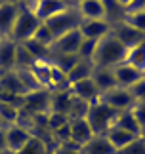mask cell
<instances>
[{"label":"cell","mask_w":145,"mask_h":154,"mask_svg":"<svg viewBox=\"0 0 145 154\" xmlns=\"http://www.w3.org/2000/svg\"><path fill=\"white\" fill-rule=\"evenodd\" d=\"M126 51H128V48H126L113 32H109L103 38L98 40L92 63H94V67L113 69V67H117V65L126 61Z\"/></svg>","instance_id":"6da1fadb"},{"label":"cell","mask_w":145,"mask_h":154,"mask_svg":"<svg viewBox=\"0 0 145 154\" xmlns=\"http://www.w3.org/2000/svg\"><path fill=\"white\" fill-rule=\"evenodd\" d=\"M40 23L42 21L33 14V10L25 2H19V11H17V17L14 21V27H11L10 38L15 40V42H27V40L33 38Z\"/></svg>","instance_id":"7a4b0ae2"},{"label":"cell","mask_w":145,"mask_h":154,"mask_svg":"<svg viewBox=\"0 0 145 154\" xmlns=\"http://www.w3.org/2000/svg\"><path fill=\"white\" fill-rule=\"evenodd\" d=\"M118 110L111 109L109 105L95 101L90 105V109L86 112V122L90 124L94 135H105L109 131V128L114 124V118H117Z\"/></svg>","instance_id":"3957f363"},{"label":"cell","mask_w":145,"mask_h":154,"mask_svg":"<svg viewBox=\"0 0 145 154\" xmlns=\"http://www.w3.org/2000/svg\"><path fill=\"white\" fill-rule=\"evenodd\" d=\"M42 23H46L48 29L53 32V36L57 38V36H61V34H65V32L76 31V29L80 27V23H82V17H80V14H78L76 6L72 4L67 10H63L61 14L53 15V17H50V19H46Z\"/></svg>","instance_id":"277c9868"},{"label":"cell","mask_w":145,"mask_h":154,"mask_svg":"<svg viewBox=\"0 0 145 154\" xmlns=\"http://www.w3.org/2000/svg\"><path fill=\"white\" fill-rule=\"evenodd\" d=\"M19 110H25L29 114H50V91L48 90H34L21 97Z\"/></svg>","instance_id":"5b68a950"},{"label":"cell","mask_w":145,"mask_h":154,"mask_svg":"<svg viewBox=\"0 0 145 154\" xmlns=\"http://www.w3.org/2000/svg\"><path fill=\"white\" fill-rule=\"evenodd\" d=\"M99 101L105 103V105H109L111 109L118 110V112L120 110H130L132 106L136 105V99L132 97V93L126 90V88H120V86L113 88V90H109L105 93H101V95H99Z\"/></svg>","instance_id":"8992f818"},{"label":"cell","mask_w":145,"mask_h":154,"mask_svg":"<svg viewBox=\"0 0 145 154\" xmlns=\"http://www.w3.org/2000/svg\"><path fill=\"white\" fill-rule=\"evenodd\" d=\"M25 4L33 10V14L40 21L50 19V17L61 14L63 10H67L69 6H72L69 2H65V0H31V2H25Z\"/></svg>","instance_id":"52a82bcc"},{"label":"cell","mask_w":145,"mask_h":154,"mask_svg":"<svg viewBox=\"0 0 145 154\" xmlns=\"http://www.w3.org/2000/svg\"><path fill=\"white\" fill-rule=\"evenodd\" d=\"M31 139H33V133L27 128H21L17 124L6 128V150L8 152L17 154Z\"/></svg>","instance_id":"ba28073f"},{"label":"cell","mask_w":145,"mask_h":154,"mask_svg":"<svg viewBox=\"0 0 145 154\" xmlns=\"http://www.w3.org/2000/svg\"><path fill=\"white\" fill-rule=\"evenodd\" d=\"M80 44H82V34L76 29V31H71V32H65L61 36H57L53 40L50 51L52 53H72V55H76Z\"/></svg>","instance_id":"9c48e42d"},{"label":"cell","mask_w":145,"mask_h":154,"mask_svg":"<svg viewBox=\"0 0 145 154\" xmlns=\"http://www.w3.org/2000/svg\"><path fill=\"white\" fill-rule=\"evenodd\" d=\"M17 11H19V0H6V2L0 4V32L6 38H10Z\"/></svg>","instance_id":"30bf717a"},{"label":"cell","mask_w":145,"mask_h":154,"mask_svg":"<svg viewBox=\"0 0 145 154\" xmlns=\"http://www.w3.org/2000/svg\"><path fill=\"white\" fill-rule=\"evenodd\" d=\"M69 91H71V95H75L78 99H82V101H86V103H95V101H99V90L95 88L94 84V80L92 78H88V80H80V82H75V84H71L69 86Z\"/></svg>","instance_id":"8fae6325"},{"label":"cell","mask_w":145,"mask_h":154,"mask_svg":"<svg viewBox=\"0 0 145 154\" xmlns=\"http://www.w3.org/2000/svg\"><path fill=\"white\" fill-rule=\"evenodd\" d=\"M111 32L126 46V48H132V46H136V44H140V42L145 40V34L143 32L136 31L134 27H130L128 23H124V21L118 23V25H113L111 27Z\"/></svg>","instance_id":"7c38bea8"},{"label":"cell","mask_w":145,"mask_h":154,"mask_svg":"<svg viewBox=\"0 0 145 154\" xmlns=\"http://www.w3.org/2000/svg\"><path fill=\"white\" fill-rule=\"evenodd\" d=\"M113 74H114V80H117V86L126 88V90H128L130 86H134L137 80L143 78V74L140 70L134 69L128 63H120L117 67H113Z\"/></svg>","instance_id":"4fadbf2b"},{"label":"cell","mask_w":145,"mask_h":154,"mask_svg":"<svg viewBox=\"0 0 145 154\" xmlns=\"http://www.w3.org/2000/svg\"><path fill=\"white\" fill-rule=\"evenodd\" d=\"M78 31H80L82 38L99 40V38H103L105 34L111 32V25H109L105 19H88V21H82L80 23Z\"/></svg>","instance_id":"5bb4252c"},{"label":"cell","mask_w":145,"mask_h":154,"mask_svg":"<svg viewBox=\"0 0 145 154\" xmlns=\"http://www.w3.org/2000/svg\"><path fill=\"white\" fill-rule=\"evenodd\" d=\"M82 21L88 19H105V10L101 0H78L75 4Z\"/></svg>","instance_id":"9a60e30c"},{"label":"cell","mask_w":145,"mask_h":154,"mask_svg":"<svg viewBox=\"0 0 145 154\" xmlns=\"http://www.w3.org/2000/svg\"><path fill=\"white\" fill-rule=\"evenodd\" d=\"M52 69H53V63L50 59H36L34 65L31 67L34 80L38 82L42 90H48V91H50V82H52Z\"/></svg>","instance_id":"2e32d148"},{"label":"cell","mask_w":145,"mask_h":154,"mask_svg":"<svg viewBox=\"0 0 145 154\" xmlns=\"http://www.w3.org/2000/svg\"><path fill=\"white\" fill-rule=\"evenodd\" d=\"M71 128V141L76 143L78 146H82L86 141L94 137V131L90 128V124L86 122V118H76V120H69Z\"/></svg>","instance_id":"e0dca14e"},{"label":"cell","mask_w":145,"mask_h":154,"mask_svg":"<svg viewBox=\"0 0 145 154\" xmlns=\"http://www.w3.org/2000/svg\"><path fill=\"white\" fill-rule=\"evenodd\" d=\"M0 91L4 93H11V95H25L27 90L25 86L21 84L19 76H17L15 70H8V72H0Z\"/></svg>","instance_id":"ac0fdd59"},{"label":"cell","mask_w":145,"mask_h":154,"mask_svg":"<svg viewBox=\"0 0 145 154\" xmlns=\"http://www.w3.org/2000/svg\"><path fill=\"white\" fill-rule=\"evenodd\" d=\"M15 48L17 42L11 38H4L0 42V72H8L15 69Z\"/></svg>","instance_id":"d6986e66"},{"label":"cell","mask_w":145,"mask_h":154,"mask_svg":"<svg viewBox=\"0 0 145 154\" xmlns=\"http://www.w3.org/2000/svg\"><path fill=\"white\" fill-rule=\"evenodd\" d=\"M92 80H94L95 88L99 90V93H105L109 90H113V88H117V80H114L113 69H107V67H94Z\"/></svg>","instance_id":"ffe728a7"},{"label":"cell","mask_w":145,"mask_h":154,"mask_svg":"<svg viewBox=\"0 0 145 154\" xmlns=\"http://www.w3.org/2000/svg\"><path fill=\"white\" fill-rule=\"evenodd\" d=\"M82 154H117L113 145L107 141L105 135H94L90 141L82 145Z\"/></svg>","instance_id":"44dd1931"},{"label":"cell","mask_w":145,"mask_h":154,"mask_svg":"<svg viewBox=\"0 0 145 154\" xmlns=\"http://www.w3.org/2000/svg\"><path fill=\"white\" fill-rule=\"evenodd\" d=\"M103 2V10H105V21L109 25H118L126 19V8L118 0H101Z\"/></svg>","instance_id":"7402d4cb"},{"label":"cell","mask_w":145,"mask_h":154,"mask_svg":"<svg viewBox=\"0 0 145 154\" xmlns=\"http://www.w3.org/2000/svg\"><path fill=\"white\" fill-rule=\"evenodd\" d=\"M105 137H107L109 143L113 145V149H114V150H120V149H124V146L128 145L130 141H134L137 135L130 133V131H126V129H122V128L111 126V128H109V131L105 133Z\"/></svg>","instance_id":"603a6c76"},{"label":"cell","mask_w":145,"mask_h":154,"mask_svg":"<svg viewBox=\"0 0 145 154\" xmlns=\"http://www.w3.org/2000/svg\"><path fill=\"white\" fill-rule=\"evenodd\" d=\"M92 72H94V63H92V61H84V59H78V61L75 63V67H72L69 72H67V82H69V86L75 84V82L92 78Z\"/></svg>","instance_id":"cb8c5ba5"},{"label":"cell","mask_w":145,"mask_h":154,"mask_svg":"<svg viewBox=\"0 0 145 154\" xmlns=\"http://www.w3.org/2000/svg\"><path fill=\"white\" fill-rule=\"evenodd\" d=\"M71 91L67 90H57V91H50V109L52 112H59V114L67 116V109L71 105Z\"/></svg>","instance_id":"d4e9b609"},{"label":"cell","mask_w":145,"mask_h":154,"mask_svg":"<svg viewBox=\"0 0 145 154\" xmlns=\"http://www.w3.org/2000/svg\"><path fill=\"white\" fill-rule=\"evenodd\" d=\"M113 126H117V128H122L126 129V131H130V133H134V135H140L141 133V126H140V122L136 120V116H134V112L130 110H120L117 118H114V124Z\"/></svg>","instance_id":"484cf974"},{"label":"cell","mask_w":145,"mask_h":154,"mask_svg":"<svg viewBox=\"0 0 145 154\" xmlns=\"http://www.w3.org/2000/svg\"><path fill=\"white\" fill-rule=\"evenodd\" d=\"M124 63L132 65L134 69H137L143 74V70H145V40L140 44H136V46H132V48H128Z\"/></svg>","instance_id":"4316f807"},{"label":"cell","mask_w":145,"mask_h":154,"mask_svg":"<svg viewBox=\"0 0 145 154\" xmlns=\"http://www.w3.org/2000/svg\"><path fill=\"white\" fill-rule=\"evenodd\" d=\"M34 61H36V57L27 50V46L21 44V42H17V48H15V69L17 70L31 69L34 65Z\"/></svg>","instance_id":"83f0119b"},{"label":"cell","mask_w":145,"mask_h":154,"mask_svg":"<svg viewBox=\"0 0 145 154\" xmlns=\"http://www.w3.org/2000/svg\"><path fill=\"white\" fill-rule=\"evenodd\" d=\"M88 109H90V103H86V101H82V99H78V97L72 95L71 105H69V109H67V118H69V120H76V118H86Z\"/></svg>","instance_id":"f1b7e54d"},{"label":"cell","mask_w":145,"mask_h":154,"mask_svg":"<svg viewBox=\"0 0 145 154\" xmlns=\"http://www.w3.org/2000/svg\"><path fill=\"white\" fill-rule=\"evenodd\" d=\"M31 40H33V42H36V44H40V46H44V48H52L56 36H53V32L48 29L46 23H40L38 29L34 31V34H33Z\"/></svg>","instance_id":"f546056e"},{"label":"cell","mask_w":145,"mask_h":154,"mask_svg":"<svg viewBox=\"0 0 145 154\" xmlns=\"http://www.w3.org/2000/svg\"><path fill=\"white\" fill-rule=\"evenodd\" d=\"M17 116H19V106L0 101V118H2V122L6 126H14L17 122Z\"/></svg>","instance_id":"4dcf8cb0"},{"label":"cell","mask_w":145,"mask_h":154,"mask_svg":"<svg viewBox=\"0 0 145 154\" xmlns=\"http://www.w3.org/2000/svg\"><path fill=\"white\" fill-rule=\"evenodd\" d=\"M124 23H128L130 27H134L136 31H140L145 34V10L140 11H132V14H126Z\"/></svg>","instance_id":"1f68e13d"},{"label":"cell","mask_w":145,"mask_h":154,"mask_svg":"<svg viewBox=\"0 0 145 154\" xmlns=\"http://www.w3.org/2000/svg\"><path fill=\"white\" fill-rule=\"evenodd\" d=\"M95 46H98V40H90V38H82V44L78 48L76 55L84 59V61H92L94 59V53H95Z\"/></svg>","instance_id":"d6a6232c"},{"label":"cell","mask_w":145,"mask_h":154,"mask_svg":"<svg viewBox=\"0 0 145 154\" xmlns=\"http://www.w3.org/2000/svg\"><path fill=\"white\" fill-rule=\"evenodd\" d=\"M117 154H145V143H143V139L137 135L134 141H130V143L124 146V149L117 150Z\"/></svg>","instance_id":"836d02e7"},{"label":"cell","mask_w":145,"mask_h":154,"mask_svg":"<svg viewBox=\"0 0 145 154\" xmlns=\"http://www.w3.org/2000/svg\"><path fill=\"white\" fill-rule=\"evenodd\" d=\"M17 154H46V145L42 143V141H38V139L33 137Z\"/></svg>","instance_id":"e575fe53"},{"label":"cell","mask_w":145,"mask_h":154,"mask_svg":"<svg viewBox=\"0 0 145 154\" xmlns=\"http://www.w3.org/2000/svg\"><path fill=\"white\" fill-rule=\"evenodd\" d=\"M128 91L132 93V97H134L136 101H145V78L137 80L134 86H130Z\"/></svg>","instance_id":"d590c367"},{"label":"cell","mask_w":145,"mask_h":154,"mask_svg":"<svg viewBox=\"0 0 145 154\" xmlns=\"http://www.w3.org/2000/svg\"><path fill=\"white\" fill-rule=\"evenodd\" d=\"M132 112H134L136 120L140 122V126L145 128V101H136V105L132 106Z\"/></svg>","instance_id":"8d00e7d4"},{"label":"cell","mask_w":145,"mask_h":154,"mask_svg":"<svg viewBox=\"0 0 145 154\" xmlns=\"http://www.w3.org/2000/svg\"><path fill=\"white\" fill-rule=\"evenodd\" d=\"M145 10V0H132V2L126 6V14H132V11H140Z\"/></svg>","instance_id":"74e56055"},{"label":"cell","mask_w":145,"mask_h":154,"mask_svg":"<svg viewBox=\"0 0 145 154\" xmlns=\"http://www.w3.org/2000/svg\"><path fill=\"white\" fill-rule=\"evenodd\" d=\"M6 150V128H0V152Z\"/></svg>","instance_id":"f35d334b"},{"label":"cell","mask_w":145,"mask_h":154,"mask_svg":"<svg viewBox=\"0 0 145 154\" xmlns=\"http://www.w3.org/2000/svg\"><path fill=\"white\" fill-rule=\"evenodd\" d=\"M118 2H120V4H122V6H124V8H126V6H128V4L132 2V0H118Z\"/></svg>","instance_id":"ab89813d"},{"label":"cell","mask_w":145,"mask_h":154,"mask_svg":"<svg viewBox=\"0 0 145 154\" xmlns=\"http://www.w3.org/2000/svg\"><path fill=\"white\" fill-rule=\"evenodd\" d=\"M140 137H141V139H143V143H145V128H143V129H141V133H140Z\"/></svg>","instance_id":"60d3db41"},{"label":"cell","mask_w":145,"mask_h":154,"mask_svg":"<svg viewBox=\"0 0 145 154\" xmlns=\"http://www.w3.org/2000/svg\"><path fill=\"white\" fill-rule=\"evenodd\" d=\"M0 128H8V126H6V124L2 122V118H0Z\"/></svg>","instance_id":"b9f144b4"},{"label":"cell","mask_w":145,"mask_h":154,"mask_svg":"<svg viewBox=\"0 0 145 154\" xmlns=\"http://www.w3.org/2000/svg\"><path fill=\"white\" fill-rule=\"evenodd\" d=\"M65 2H69V4H76L78 0H65Z\"/></svg>","instance_id":"7bdbcfd3"},{"label":"cell","mask_w":145,"mask_h":154,"mask_svg":"<svg viewBox=\"0 0 145 154\" xmlns=\"http://www.w3.org/2000/svg\"><path fill=\"white\" fill-rule=\"evenodd\" d=\"M4 38H6V36H4V34H2V32H0V42H2V40H4Z\"/></svg>","instance_id":"ee69618b"},{"label":"cell","mask_w":145,"mask_h":154,"mask_svg":"<svg viewBox=\"0 0 145 154\" xmlns=\"http://www.w3.org/2000/svg\"><path fill=\"white\" fill-rule=\"evenodd\" d=\"M0 154H14V152H8V150H4V152H0Z\"/></svg>","instance_id":"f6af8a7d"},{"label":"cell","mask_w":145,"mask_h":154,"mask_svg":"<svg viewBox=\"0 0 145 154\" xmlns=\"http://www.w3.org/2000/svg\"><path fill=\"white\" fill-rule=\"evenodd\" d=\"M2 2H6V0H0V4H2Z\"/></svg>","instance_id":"bcb514c9"},{"label":"cell","mask_w":145,"mask_h":154,"mask_svg":"<svg viewBox=\"0 0 145 154\" xmlns=\"http://www.w3.org/2000/svg\"><path fill=\"white\" fill-rule=\"evenodd\" d=\"M143 78H145V70H143Z\"/></svg>","instance_id":"7dc6e473"}]
</instances>
